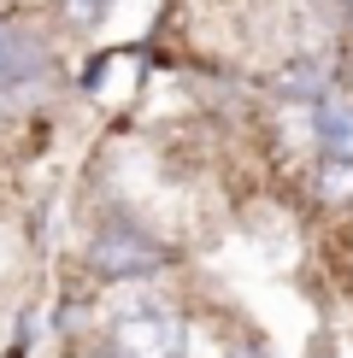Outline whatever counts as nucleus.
<instances>
[{
    "label": "nucleus",
    "mask_w": 353,
    "mask_h": 358,
    "mask_svg": "<svg viewBox=\"0 0 353 358\" xmlns=\"http://www.w3.org/2000/svg\"><path fill=\"white\" fill-rule=\"evenodd\" d=\"M318 182H324V194H330V200H353V165H342V159H330Z\"/></svg>",
    "instance_id": "obj_7"
},
{
    "label": "nucleus",
    "mask_w": 353,
    "mask_h": 358,
    "mask_svg": "<svg viewBox=\"0 0 353 358\" xmlns=\"http://www.w3.org/2000/svg\"><path fill=\"white\" fill-rule=\"evenodd\" d=\"M312 136L330 159H342V165H353V94H324L318 100V117H312Z\"/></svg>",
    "instance_id": "obj_3"
},
{
    "label": "nucleus",
    "mask_w": 353,
    "mask_h": 358,
    "mask_svg": "<svg viewBox=\"0 0 353 358\" xmlns=\"http://www.w3.org/2000/svg\"><path fill=\"white\" fill-rule=\"evenodd\" d=\"M188 329L165 300H136L106 323V347L100 358H183Z\"/></svg>",
    "instance_id": "obj_1"
},
{
    "label": "nucleus",
    "mask_w": 353,
    "mask_h": 358,
    "mask_svg": "<svg viewBox=\"0 0 353 358\" xmlns=\"http://www.w3.org/2000/svg\"><path fill=\"white\" fill-rule=\"evenodd\" d=\"M88 264L106 282H147L159 264H171V247L159 235L136 229V223H106V229L88 241Z\"/></svg>",
    "instance_id": "obj_2"
},
{
    "label": "nucleus",
    "mask_w": 353,
    "mask_h": 358,
    "mask_svg": "<svg viewBox=\"0 0 353 358\" xmlns=\"http://www.w3.org/2000/svg\"><path fill=\"white\" fill-rule=\"evenodd\" d=\"M112 6L118 0H59V18H65L71 29H100L112 18Z\"/></svg>",
    "instance_id": "obj_6"
},
{
    "label": "nucleus",
    "mask_w": 353,
    "mask_h": 358,
    "mask_svg": "<svg viewBox=\"0 0 353 358\" xmlns=\"http://www.w3.org/2000/svg\"><path fill=\"white\" fill-rule=\"evenodd\" d=\"M41 71H48V48H41L29 29H18V24H0V83L41 77Z\"/></svg>",
    "instance_id": "obj_4"
},
{
    "label": "nucleus",
    "mask_w": 353,
    "mask_h": 358,
    "mask_svg": "<svg viewBox=\"0 0 353 358\" xmlns=\"http://www.w3.org/2000/svg\"><path fill=\"white\" fill-rule=\"evenodd\" d=\"M347 18H353V0H347Z\"/></svg>",
    "instance_id": "obj_8"
},
{
    "label": "nucleus",
    "mask_w": 353,
    "mask_h": 358,
    "mask_svg": "<svg viewBox=\"0 0 353 358\" xmlns=\"http://www.w3.org/2000/svg\"><path fill=\"white\" fill-rule=\"evenodd\" d=\"M324 65L318 59H300V65H289L283 77H277V94H306V100H324Z\"/></svg>",
    "instance_id": "obj_5"
}]
</instances>
